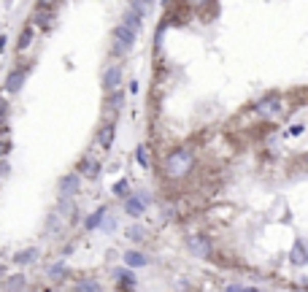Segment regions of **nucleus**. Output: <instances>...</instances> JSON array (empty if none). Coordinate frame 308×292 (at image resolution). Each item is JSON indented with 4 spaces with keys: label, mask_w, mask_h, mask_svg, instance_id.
<instances>
[{
    "label": "nucleus",
    "mask_w": 308,
    "mask_h": 292,
    "mask_svg": "<svg viewBox=\"0 0 308 292\" xmlns=\"http://www.w3.org/2000/svg\"><path fill=\"white\" fill-rule=\"evenodd\" d=\"M124 262H127L130 268H141V265H146V254H141V252H124Z\"/></svg>",
    "instance_id": "nucleus-14"
},
{
    "label": "nucleus",
    "mask_w": 308,
    "mask_h": 292,
    "mask_svg": "<svg viewBox=\"0 0 308 292\" xmlns=\"http://www.w3.org/2000/svg\"><path fill=\"white\" fill-rule=\"evenodd\" d=\"M60 192L62 195H76L79 192V173H68L60 178Z\"/></svg>",
    "instance_id": "nucleus-8"
},
{
    "label": "nucleus",
    "mask_w": 308,
    "mask_h": 292,
    "mask_svg": "<svg viewBox=\"0 0 308 292\" xmlns=\"http://www.w3.org/2000/svg\"><path fill=\"white\" fill-rule=\"evenodd\" d=\"M122 100H124L122 92H114V95L108 98V108H119V106H122Z\"/></svg>",
    "instance_id": "nucleus-26"
},
{
    "label": "nucleus",
    "mask_w": 308,
    "mask_h": 292,
    "mask_svg": "<svg viewBox=\"0 0 308 292\" xmlns=\"http://www.w3.org/2000/svg\"><path fill=\"white\" fill-rule=\"evenodd\" d=\"M30 25L33 27H41V30H52V27H54V8L35 6L33 14H30Z\"/></svg>",
    "instance_id": "nucleus-3"
},
{
    "label": "nucleus",
    "mask_w": 308,
    "mask_h": 292,
    "mask_svg": "<svg viewBox=\"0 0 308 292\" xmlns=\"http://www.w3.org/2000/svg\"><path fill=\"white\" fill-rule=\"evenodd\" d=\"M76 173L84 176V178H98L100 176V163H98V160H92V157H84L79 163V171H76Z\"/></svg>",
    "instance_id": "nucleus-5"
},
{
    "label": "nucleus",
    "mask_w": 308,
    "mask_h": 292,
    "mask_svg": "<svg viewBox=\"0 0 308 292\" xmlns=\"http://www.w3.org/2000/svg\"><path fill=\"white\" fill-rule=\"evenodd\" d=\"M278 108V95H271V98H262L257 103V111L259 114H273V111Z\"/></svg>",
    "instance_id": "nucleus-13"
},
{
    "label": "nucleus",
    "mask_w": 308,
    "mask_h": 292,
    "mask_svg": "<svg viewBox=\"0 0 308 292\" xmlns=\"http://www.w3.org/2000/svg\"><path fill=\"white\" fill-rule=\"evenodd\" d=\"M103 216H105V209H98L95 214H90V216L84 219V228H86V230H95V228L103 222Z\"/></svg>",
    "instance_id": "nucleus-16"
},
{
    "label": "nucleus",
    "mask_w": 308,
    "mask_h": 292,
    "mask_svg": "<svg viewBox=\"0 0 308 292\" xmlns=\"http://www.w3.org/2000/svg\"><path fill=\"white\" fill-rule=\"evenodd\" d=\"M189 249L195 254H200V257H208V254H211V243H208V238H203V235H192V238H189Z\"/></svg>",
    "instance_id": "nucleus-7"
},
{
    "label": "nucleus",
    "mask_w": 308,
    "mask_h": 292,
    "mask_svg": "<svg viewBox=\"0 0 308 292\" xmlns=\"http://www.w3.org/2000/svg\"><path fill=\"white\" fill-rule=\"evenodd\" d=\"M124 25H127V27H133V30H141V16L136 14V11H127V14H124Z\"/></svg>",
    "instance_id": "nucleus-18"
},
{
    "label": "nucleus",
    "mask_w": 308,
    "mask_h": 292,
    "mask_svg": "<svg viewBox=\"0 0 308 292\" xmlns=\"http://www.w3.org/2000/svg\"><path fill=\"white\" fill-rule=\"evenodd\" d=\"M8 171H11V168H8L6 157H0V178H6V176H8Z\"/></svg>",
    "instance_id": "nucleus-29"
},
{
    "label": "nucleus",
    "mask_w": 308,
    "mask_h": 292,
    "mask_svg": "<svg viewBox=\"0 0 308 292\" xmlns=\"http://www.w3.org/2000/svg\"><path fill=\"white\" fill-rule=\"evenodd\" d=\"M35 257H38V249H25V252L14 254V262H16V265H27V262H33Z\"/></svg>",
    "instance_id": "nucleus-15"
},
{
    "label": "nucleus",
    "mask_w": 308,
    "mask_h": 292,
    "mask_svg": "<svg viewBox=\"0 0 308 292\" xmlns=\"http://www.w3.org/2000/svg\"><path fill=\"white\" fill-rule=\"evenodd\" d=\"M165 176L168 178H181L184 173H189L192 171V152L189 149H176L168 160H165Z\"/></svg>",
    "instance_id": "nucleus-1"
},
{
    "label": "nucleus",
    "mask_w": 308,
    "mask_h": 292,
    "mask_svg": "<svg viewBox=\"0 0 308 292\" xmlns=\"http://www.w3.org/2000/svg\"><path fill=\"white\" fill-rule=\"evenodd\" d=\"M136 160H138V165H143V168H149V149L143 146V144H141V146L136 149Z\"/></svg>",
    "instance_id": "nucleus-20"
},
{
    "label": "nucleus",
    "mask_w": 308,
    "mask_h": 292,
    "mask_svg": "<svg viewBox=\"0 0 308 292\" xmlns=\"http://www.w3.org/2000/svg\"><path fill=\"white\" fill-rule=\"evenodd\" d=\"M119 81H122V71H119V68H108V71L103 73V87L108 89V92H111V89H117V87H119Z\"/></svg>",
    "instance_id": "nucleus-9"
},
{
    "label": "nucleus",
    "mask_w": 308,
    "mask_h": 292,
    "mask_svg": "<svg viewBox=\"0 0 308 292\" xmlns=\"http://www.w3.org/2000/svg\"><path fill=\"white\" fill-rule=\"evenodd\" d=\"M76 289H81V292H95V289H100L98 281H79L76 284Z\"/></svg>",
    "instance_id": "nucleus-24"
},
{
    "label": "nucleus",
    "mask_w": 308,
    "mask_h": 292,
    "mask_svg": "<svg viewBox=\"0 0 308 292\" xmlns=\"http://www.w3.org/2000/svg\"><path fill=\"white\" fill-rule=\"evenodd\" d=\"M25 284H27V281H25V276H22V273H16V276H11V279H8L3 287H6V289H22Z\"/></svg>",
    "instance_id": "nucleus-19"
},
{
    "label": "nucleus",
    "mask_w": 308,
    "mask_h": 292,
    "mask_svg": "<svg viewBox=\"0 0 308 292\" xmlns=\"http://www.w3.org/2000/svg\"><path fill=\"white\" fill-rule=\"evenodd\" d=\"M290 260L295 265H305L308 262V252H305V241H295V249L290 252Z\"/></svg>",
    "instance_id": "nucleus-11"
},
{
    "label": "nucleus",
    "mask_w": 308,
    "mask_h": 292,
    "mask_svg": "<svg viewBox=\"0 0 308 292\" xmlns=\"http://www.w3.org/2000/svg\"><path fill=\"white\" fill-rule=\"evenodd\" d=\"M305 163H308V154H305Z\"/></svg>",
    "instance_id": "nucleus-31"
},
{
    "label": "nucleus",
    "mask_w": 308,
    "mask_h": 292,
    "mask_svg": "<svg viewBox=\"0 0 308 292\" xmlns=\"http://www.w3.org/2000/svg\"><path fill=\"white\" fill-rule=\"evenodd\" d=\"M98 144L103 149H111V144H114V125L111 122H105V125L98 130Z\"/></svg>",
    "instance_id": "nucleus-10"
},
{
    "label": "nucleus",
    "mask_w": 308,
    "mask_h": 292,
    "mask_svg": "<svg viewBox=\"0 0 308 292\" xmlns=\"http://www.w3.org/2000/svg\"><path fill=\"white\" fill-rule=\"evenodd\" d=\"M62 0H35V6H43V8H57Z\"/></svg>",
    "instance_id": "nucleus-27"
},
{
    "label": "nucleus",
    "mask_w": 308,
    "mask_h": 292,
    "mask_svg": "<svg viewBox=\"0 0 308 292\" xmlns=\"http://www.w3.org/2000/svg\"><path fill=\"white\" fill-rule=\"evenodd\" d=\"M0 276H6V265H3V262H0Z\"/></svg>",
    "instance_id": "nucleus-30"
},
{
    "label": "nucleus",
    "mask_w": 308,
    "mask_h": 292,
    "mask_svg": "<svg viewBox=\"0 0 308 292\" xmlns=\"http://www.w3.org/2000/svg\"><path fill=\"white\" fill-rule=\"evenodd\" d=\"M143 203H146V197H127L124 211H127L130 216H141L143 214Z\"/></svg>",
    "instance_id": "nucleus-12"
},
{
    "label": "nucleus",
    "mask_w": 308,
    "mask_h": 292,
    "mask_svg": "<svg viewBox=\"0 0 308 292\" xmlns=\"http://www.w3.org/2000/svg\"><path fill=\"white\" fill-rule=\"evenodd\" d=\"M27 71H30V68H27V65H25V68H14L11 73H8V79H6V92H11V95H16V92L25 87Z\"/></svg>",
    "instance_id": "nucleus-4"
},
{
    "label": "nucleus",
    "mask_w": 308,
    "mask_h": 292,
    "mask_svg": "<svg viewBox=\"0 0 308 292\" xmlns=\"http://www.w3.org/2000/svg\"><path fill=\"white\" fill-rule=\"evenodd\" d=\"M8 152H11V141L3 138V141H0V157H6Z\"/></svg>",
    "instance_id": "nucleus-28"
},
{
    "label": "nucleus",
    "mask_w": 308,
    "mask_h": 292,
    "mask_svg": "<svg viewBox=\"0 0 308 292\" xmlns=\"http://www.w3.org/2000/svg\"><path fill=\"white\" fill-rule=\"evenodd\" d=\"M117 276H119V281H122V284H127V287H133V284H136V279H133V273L130 271H117Z\"/></svg>",
    "instance_id": "nucleus-23"
},
{
    "label": "nucleus",
    "mask_w": 308,
    "mask_h": 292,
    "mask_svg": "<svg viewBox=\"0 0 308 292\" xmlns=\"http://www.w3.org/2000/svg\"><path fill=\"white\" fill-rule=\"evenodd\" d=\"M136 30L127 25H117V30H114V46H111V52H114V57H124L130 49H133V43H136Z\"/></svg>",
    "instance_id": "nucleus-2"
},
{
    "label": "nucleus",
    "mask_w": 308,
    "mask_h": 292,
    "mask_svg": "<svg viewBox=\"0 0 308 292\" xmlns=\"http://www.w3.org/2000/svg\"><path fill=\"white\" fill-rule=\"evenodd\" d=\"M8 111H11L8 100H6V98H0V125H3V127H6V122H8Z\"/></svg>",
    "instance_id": "nucleus-21"
},
{
    "label": "nucleus",
    "mask_w": 308,
    "mask_h": 292,
    "mask_svg": "<svg viewBox=\"0 0 308 292\" xmlns=\"http://www.w3.org/2000/svg\"><path fill=\"white\" fill-rule=\"evenodd\" d=\"M65 276H68V265H62V262H57V265L49 268V279L52 281H62Z\"/></svg>",
    "instance_id": "nucleus-17"
},
{
    "label": "nucleus",
    "mask_w": 308,
    "mask_h": 292,
    "mask_svg": "<svg viewBox=\"0 0 308 292\" xmlns=\"http://www.w3.org/2000/svg\"><path fill=\"white\" fill-rule=\"evenodd\" d=\"M127 238H133V241H143V238H146V233H143V228H130V230H127Z\"/></svg>",
    "instance_id": "nucleus-25"
},
{
    "label": "nucleus",
    "mask_w": 308,
    "mask_h": 292,
    "mask_svg": "<svg viewBox=\"0 0 308 292\" xmlns=\"http://www.w3.org/2000/svg\"><path fill=\"white\" fill-rule=\"evenodd\" d=\"M33 38H35V27H33V25H25L22 33L16 35V52H25L27 46L33 43Z\"/></svg>",
    "instance_id": "nucleus-6"
},
{
    "label": "nucleus",
    "mask_w": 308,
    "mask_h": 292,
    "mask_svg": "<svg viewBox=\"0 0 308 292\" xmlns=\"http://www.w3.org/2000/svg\"><path fill=\"white\" fill-rule=\"evenodd\" d=\"M127 192H130V184L124 182V178H122V182H117V184H114V195H119V197H127Z\"/></svg>",
    "instance_id": "nucleus-22"
}]
</instances>
